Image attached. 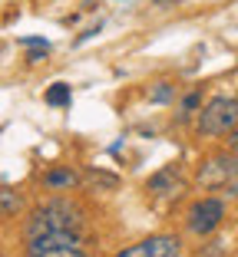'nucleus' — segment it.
Masks as SVG:
<instances>
[{
  "label": "nucleus",
  "instance_id": "obj_1",
  "mask_svg": "<svg viewBox=\"0 0 238 257\" xmlns=\"http://www.w3.org/2000/svg\"><path fill=\"white\" fill-rule=\"evenodd\" d=\"M86 211L69 198H50L40 208H33L27 218V237L60 234V231H83Z\"/></svg>",
  "mask_w": 238,
  "mask_h": 257
},
{
  "label": "nucleus",
  "instance_id": "obj_2",
  "mask_svg": "<svg viewBox=\"0 0 238 257\" xmlns=\"http://www.w3.org/2000/svg\"><path fill=\"white\" fill-rule=\"evenodd\" d=\"M199 136H228L231 128H238V99L235 96H215L199 109L195 119Z\"/></svg>",
  "mask_w": 238,
  "mask_h": 257
},
{
  "label": "nucleus",
  "instance_id": "obj_3",
  "mask_svg": "<svg viewBox=\"0 0 238 257\" xmlns=\"http://www.w3.org/2000/svg\"><path fill=\"white\" fill-rule=\"evenodd\" d=\"M27 257H90L83 247L80 231H60V234L27 237Z\"/></svg>",
  "mask_w": 238,
  "mask_h": 257
},
{
  "label": "nucleus",
  "instance_id": "obj_4",
  "mask_svg": "<svg viewBox=\"0 0 238 257\" xmlns=\"http://www.w3.org/2000/svg\"><path fill=\"white\" fill-rule=\"evenodd\" d=\"M222 221H225V204L218 201V198H199V201L189 208V214H185L189 231H192V234H199V237L212 234Z\"/></svg>",
  "mask_w": 238,
  "mask_h": 257
},
{
  "label": "nucleus",
  "instance_id": "obj_5",
  "mask_svg": "<svg viewBox=\"0 0 238 257\" xmlns=\"http://www.w3.org/2000/svg\"><path fill=\"white\" fill-rule=\"evenodd\" d=\"M238 178V152L231 155H212L199 165V185L202 188H225Z\"/></svg>",
  "mask_w": 238,
  "mask_h": 257
},
{
  "label": "nucleus",
  "instance_id": "obj_6",
  "mask_svg": "<svg viewBox=\"0 0 238 257\" xmlns=\"http://www.w3.org/2000/svg\"><path fill=\"white\" fill-rule=\"evenodd\" d=\"M179 254H182V244L176 234H152L146 241L119 250L116 257H179Z\"/></svg>",
  "mask_w": 238,
  "mask_h": 257
},
{
  "label": "nucleus",
  "instance_id": "obj_7",
  "mask_svg": "<svg viewBox=\"0 0 238 257\" xmlns=\"http://www.w3.org/2000/svg\"><path fill=\"white\" fill-rule=\"evenodd\" d=\"M146 188L152 191V195H159V198H176V195L185 191V182H182V175H179V168L169 165V168H162V172H155L152 178H149Z\"/></svg>",
  "mask_w": 238,
  "mask_h": 257
},
{
  "label": "nucleus",
  "instance_id": "obj_8",
  "mask_svg": "<svg viewBox=\"0 0 238 257\" xmlns=\"http://www.w3.org/2000/svg\"><path fill=\"white\" fill-rule=\"evenodd\" d=\"M76 185H80V175L73 168H50L43 175V188H50V191H69Z\"/></svg>",
  "mask_w": 238,
  "mask_h": 257
},
{
  "label": "nucleus",
  "instance_id": "obj_9",
  "mask_svg": "<svg viewBox=\"0 0 238 257\" xmlns=\"http://www.w3.org/2000/svg\"><path fill=\"white\" fill-rule=\"evenodd\" d=\"M46 106H69V99H73V92H69L66 83H53L50 89H46Z\"/></svg>",
  "mask_w": 238,
  "mask_h": 257
},
{
  "label": "nucleus",
  "instance_id": "obj_10",
  "mask_svg": "<svg viewBox=\"0 0 238 257\" xmlns=\"http://www.w3.org/2000/svg\"><path fill=\"white\" fill-rule=\"evenodd\" d=\"M199 102H202V89H192L189 96L182 99V112H179V119L185 122L189 115H195V112H199Z\"/></svg>",
  "mask_w": 238,
  "mask_h": 257
},
{
  "label": "nucleus",
  "instance_id": "obj_11",
  "mask_svg": "<svg viewBox=\"0 0 238 257\" xmlns=\"http://www.w3.org/2000/svg\"><path fill=\"white\" fill-rule=\"evenodd\" d=\"M20 195H14L10 188H0V211H7V214H17L20 211Z\"/></svg>",
  "mask_w": 238,
  "mask_h": 257
},
{
  "label": "nucleus",
  "instance_id": "obj_12",
  "mask_svg": "<svg viewBox=\"0 0 238 257\" xmlns=\"http://www.w3.org/2000/svg\"><path fill=\"white\" fill-rule=\"evenodd\" d=\"M149 99H152V102H172V99H176V86L172 83H155V89L149 92Z\"/></svg>",
  "mask_w": 238,
  "mask_h": 257
},
{
  "label": "nucleus",
  "instance_id": "obj_13",
  "mask_svg": "<svg viewBox=\"0 0 238 257\" xmlns=\"http://www.w3.org/2000/svg\"><path fill=\"white\" fill-rule=\"evenodd\" d=\"M228 149L238 152V128H231V132H228Z\"/></svg>",
  "mask_w": 238,
  "mask_h": 257
},
{
  "label": "nucleus",
  "instance_id": "obj_14",
  "mask_svg": "<svg viewBox=\"0 0 238 257\" xmlns=\"http://www.w3.org/2000/svg\"><path fill=\"white\" fill-rule=\"evenodd\" d=\"M152 4H172V0H152Z\"/></svg>",
  "mask_w": 238,
  "mask_h": 257
},
{
  "label": "nucleus",
  "instance_id": "obj_15",
  "mask_svg": "<svg viewBox=\"0 0 238 257\" xmlns=\"http://www.w3.org/2000/svg\"><path fill=\"white\" fill-rule=\"evenodd\" d=\"M0 257H4V250H0Z\"/></svg>",
  "mask_w": 238,
  "mask_h": 257
}]
</instances>
